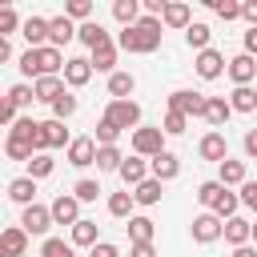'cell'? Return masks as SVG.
<instances>
[{
  "mask_svg": "<svg viewBox=\"0 0 257 257\" xmlns=\"http://www.w3.org/2000/svg\"><path fill=\"white\" fill-rule=\"evenodd\" d=\"M116 48H124V52H157L161 48V20L157 16H141L133 28H120Z\"/></svg>",
  "mask_w": 257,
  "mask_h": 257,
  "instance_id": "1",
  "label": "cell"
},
{
  "mask_svg": "<svg viewBox=\"0 0 257 257\" xmlns=\"http://www.w3.org/2000/svg\"><path fill=\"white\" fill-rule=\"evenodd\" d=\"M197 201L209 209V213H217L221 221H229V217H237V205H241V193H233V189H225L221 181H205V185H197Z\"/></svg>",
  "mask_w": 257,
  "mask_h": 257,
  "instance_id": "2",
  "label": "cell"
},
{
  "mask_svg": "<svg viewBox=\"0 0 257 257\" xmlns=\"http://www.w3.org/2000/svg\"><path fill=\"white\" fill-rule=\"evenodd\" d=\"M64 56H60V48H52V44H44V48H28L24 56H20V72L24 76H60L64 72Z\"/></svg>",
  "mask_w": 257,
  "mask_h": 257,
  "instance_id": "3",
  "label": "cell"
},
{
  "mask_svg": "<svg viewBox=\"0 0 257 257\" xmlns=\"http://www.w3.org/2000/svg\"><path fill=\"white\" fill-rule=\"evenodd\" d=\"M104 116L116 124V128H141V104L137 100H108V108H104Z\"/></svg>",
  "mask_w": 257,
  "mask_h": 257,
  "instance_id": "4",
  "label": "cell"
},
{
  "mask_svg": "<svg viewBox=\"0 0 257 257\" xmlns=\"http://www.w3.org/2000/svg\"><path fill=\"white\" fill-rule=\"evenodd\" d=\"M205 104H209V96H201V92H193V88H177V92H169V108H173V112L205 116Z\"/></svg>",
  "mask_w": 257,
  "mask_h": 257,
  "instance_id": "5",
  "label": "cell"
},
{
  "mask_svg": "<svg viewBox=\"0 0 257 257\" xmlns=\"http://www.w3.org/2000/svg\"><path fill=\"white\" fill-rule=\"evenodd\" d=\"M133 153L137 157H161L165 153V128H137L133 133Z\"/></svg>",
  "mask_w": 257,
  "mask_h": 257,
  "instance_id": "6",
  "label": "cell"
},
{
  "mask_svg": "<svg viewBox=\"0 0 257 257\" xmlns=\"http://www.w3.org/2000/svg\"><path fill=\"white\" fill-rule=\"evenodd\" d=\"M217 237H225V225H221V217H217V213H201V217H193V241L213 245Z\"/></svg>",
  "mask_w": 257,
  "mask_h": 257,
  "instance_id": "7",
  "label": "cell"
},
{
  "mask_svg": "<svg viewBox=\"0 0 257 257\" xmlns=\"http://www.w3.org/2000/svg\"><path fill=\"white\" fill-rule=\"evenodd\" d=\"M96 153H100V145H96L92 137H72V145H68V165H76V169L96 165Z\"/></svg>",
  "mask_w": 257,
  "mask_h": 257,
  "instance_id": "8",
  "label": "cell"
},
{
  "mask_svg": "<svg viewBox=\"0 0 257 257\" xmlns=\"http://www.w3.org/2000/svg\"><path fill=\"white\" fill-rule=\"evenodd\" d=\"M56 221H52V209H44V205H28L24 209V217H20V229L32 237V233H48Z\"/></svg>",
  "mask_w": 257,
  "mask_h": 257,
  "instance_id": "9",
  "label": "cell"
},
{
  "mask_svg": "<svg viewBox=\"0 0 257 257\" xmlns=\"http://www.w3.org/2000/svg\"><path fill=\"white\" fill-rule=\"evenodd\" d=\"M225 68H229V60H225L217 48H205V52H197V76H201V80H217Z\"/></svg>",
  "mask_w": 257,
  "mask_h": 257,
  "instance_id": "10",
  "label": "cell"
},
{
  "mask_svg": "<svg viewBox=\"0 0 257 257\" xmlns=\"http://www.w3.org/2000/svg\"><path fill=\"white\" fill-rule=\"evenodd\" d=\"M92 72H96V68H92L88 56H72V60L64 64V84H68V88H84V84L92 80Z\"/></svg>",
  "mask_w": 257,
  "mask_h": 257,
  "instance_id": "11",
  "label": "cell"
},
{
  "mask_svg": "<svg viewBox=\"0 0 257 257\" xmlns=\"http://www.w3.org/2000/svg\"><path fill=\"white\" fill-rule=\"evenodd\" d=\"M197 153H201V161H229V141H225V133H205L201 137V145H197Z\"/></svg>",
  "mask_w": 257,
  "mask_h": 257,
  "instance_id": "12",
  "label": "cell"
},
{
  "mask_svg": "<svg viewBox=\"0 0 257 257\" xmlns=\"http://www.w3.org/2000/svg\"><path fill=\"white\" fill-rule=\"evenodd\" d=\"M48 209H52V221H56V225H76V221H80V201H76L72 193H60Z\"/></svg>",
  "mask_w": 257,
  "mask_h": 257,
  "instance_id": "13",
  "label": "cell"
},
{
  "mask_svg": "<svg viewBox=\"0 0 257 257\" xmlns=\"http://www.w3.org/2000/svg\"><path fill=\"white\" fill-rule=\"evenodd\" d=\"M229 76H233V84H237V88H245V84L257 76V56H249V52L233 56V60H229Z\"/></svg>",
  "mask_w": 257,
  "mask_h": 257,
  "instance_id": "14",
  "label": "cell"
},
{
  "mask_svg": "<svg viewBox=\"0 0 257 257\" xmlns=\"http://www.w3.org/2000/svg\"><path fill=\"white\" fill-rule=\"evenodd\" d=\"M24 249H28V233L20 225L0 233V257H24Z\"/></svg>",
  "mask_w": 257,
  "mask_h": 257,
  "instance_id": "15",
  "label": "cell"
},
{
  "mask_svg": "<svg viewBox=\"0 0 257 257\" xmlns=\"http://www.w3.org/2000/svg\"><path fill=\"white\" fill-rule=\"evenodd\" d=\"M225 241H229L233 249L249 245V241H253V221H245V217H229V221H225Z\"/></svg>",
  "mask_w": 257,
  "mask_h": 257,
  "instance_id": "16",
  "label": "cell"
},
{
  "mask_svg": "<svg viewBox=\"0 0 257 257\" xmlns=\"http://www.w3.org/2000/svg\"><path fill=\"white\" fill-rule=\"evenodd\" d=\"M20 36L28 40V48H44L48 44V20L44 16H28L24 28H20Z\"/></svg>",
  "mask_w": 257,
  "mask_h": 257,
  "instance_id": "17",
  "label": "cell"
},
{
  "mask_svg": "<svg viewBox=\"0 0 257 257\" xmlns=\"http://www.w3.org/2000/svg\"><path fill=\"white\" fill-rule=\"evenodd\" d=\"M149 173H153V169H149V165H145V157H137V153H133V157H124V165H120V181H124V185H133V189H137L141 181H149Z\"/></svg>",
  "mask_w": 257,
  "mask_h": 257,
  "instance_id": "18",
  "label": "cell"
},
{
  "mask_svg": "<svg viewBox=\"0 0 257 257\" xmlns=\"http://www.w3.org/2000/svg\"><path fill=\"white\" fill-rule=\"evenodd\" d=\"M76 40H80L88 52H92V48H100V44H112V40H108V32L100 28V20H88V24H80V28H76Z\"/></svg>",
  "mask_w": 257,
  "mask_h": 257,
  "instance_id": "19",
  "label": "cell"
},
{
  "mask_svg": "<svg viewBox=\"0 0 257 257\" xmlns=\"http://www.w3.org/2000/svg\"><path fill=\"white\" fill-rule=\"evenodd\" d=\"M32 88H36V100H44V104H52V100H60L68 92L64 88V76H40Z\"/></svg>",
  "mask_w": 257,
  "mask_h": 257,
  "instance_id": "20",
  "label": "cell"
},
{
  "mask_svg": "<svg viewBox=\"0 0 257 257\" xmlns=\"http://www.w3.org/2000/svg\"><path fill=\"white\" fill-rule=\"evenodd\" d=\"M149 169H153V177H157V181L165 185V181H173V177L181 173V161H177V157H173V153L165 149L161 157H153V161H149Z\"/></svg>",
  "mask_w": 257,
  "mask_h": 257,
  "instance_id": "21",
  "label": "cell"
},
{
  "mask_svg": "<svg viewBox=\"0 0 257 257\" xmlns=\"http://www.w3.org/2000/svg\"><path fill=\"white\" fill-rule=\"evenodd\" d=\"M72 36H76V28H72V20H68V16H52V20H48V44H52V48L68 44Z\"/></svg>",
  "mask_w": 257,
  "mask_h": 257,
  "instance_id": "22",
  "label": "cell"
},
{
  "mask_svg": "<svg viewBox=\"0 0 257 257\" xmlns=\"http://www.w3.org/2000/svg\"><path fill=\"white\" fill-rule=\"evenodd\" d=\"M8 197H12L16 205H24V209L36 205V201H32V197H36V181H32V177H16V181H8Z\"/></svg>",
  "mask_w": 257,
  "mask_h": 257,
  "instance_id": "23",
  "label": "cell"
},
{
  "mask_svg": "<svg viewBox=\"0 0 257 257\" xmlns=\"http://www.w3.org/2000/svg\"><path fill=\"white\" fill-rule=\"evenodd\" d=\"M229 116H233V104H229L225 96H209V104H205V120H209L213 128H221Z\"/></svg>",
  "mask_w": 257,
  "mask_h": 257,
  "instance_id": "24",
  "label": "cell"
},
{
  "mask_svg": "<svg viewBox=\"0 0 257 257\" xmlns=\"http://www.w3.org/2000/svg\"><path fill=\"white\" fill-rule=\"evenodd\" d=\"M217 181H221L225 189L245 185V161H221V165H217Z\"/></svg>",
  "mask_w": 257,
  "mask_h": 257,
  "instance_id": "25",
  "label": "cell"
},
{
  "mask_svg": "<svg viewBox=\"0 0 257 257\" xmlns=\"http://www.w3.org/2000/svg\"><path fill=\"white\" fill-rule=\"evenodd\" d=\"M88 60H92L96 72H108V76H112V72H116V44H100V48H92Z\"/></svg>",
  "mask_w": 257,
  "mask_h": 257,
  "instance_id": "26",
  "label": "cell"
},
{
  "mask_svg": "<svg viewBox=\"0 0 257 257\" xmlns=\"http://www.w3.org/2000/svg\"><path fill=\"white\" fill-rule=\"evenodd\" d=\"M133 88H137L133 72H112V76H108V96H112V100H128Z\"/></svg>",
  "mask_w": 257,
  "mask_h": 257,
  "instance_id": "27",
  "label": "cell"
},
{
  "mask_svg": "<svg viewBox=\"0 0 257 257\" xmlns=\"http://www.w3.org/2000/svg\"><path fill=\"white\" fill-rule=\"evenodd\" d=\"M64 145H72L64 120H44V149H64Z\"/></svg>",
  "mask_w": 257,
  "mask_h": 257,
  "instance_id": "28",
  "label": "cell"
},
{
  "mask_svg": "<svg viewBox=\"0 0 257 257\" xmlns=\"http://www.w3.org/2000/svg\"><path fill=\"white\" fill-rule=\"evenodd\" d=\"M161 24H165V28H189V24H193L189 4H169V8H165V16H161Z\"/></svg>",
  "mask_w": 257,
  "mask_h": 257,
  "instance_id": "29",
  "label": "cell"
},
{
  "mask_svg": "<svg viewBox=\"0 0 257 257\" xmlns=\"http://www.w3.org/2000/svg\"><path fill=\"white\" fill-rule=\"evenodd\" d=\"M128 237H133V245H153V221L149 217H128Z\"/></svg>",
  "mask_w": 257,
  "mask_h": 257,
  "instance_id": "30",
  "label": "cell"
},
{
  "mask_svg": "<svg viewBox=\"0 0 257 257\" xmlns=\"http://www.w3.org/2000/svg\"><path fill=\"white\" fill-rule=\"evenodd\" d=\"M72 245H84V249L100 245V241H96V221H84V217H80V221L72 225Z\"/></svg>",
  "mask_w": 257,
  "mask_h": 257,
  "instance_id": "31",
  "label": "cell"
},
{
  "mask_svg": "<svg viewBox=\"0 0 257 257\" xmlns=\"http://www.w3.org/2000/svg\"><path fill=\"white\" fill-rule=\"evenodd\" d=\"M209 36H213V32H209V24H201V20H193V24L185 28L189 48H197V52H205V48H209Z\"/></svg>",
  "mask_w": 257,
  "mask_h": 257,
  "instance_id": "32",
  "label": "cell"
},
{
  "mask_svg": "<svg viewBox=\"0 0 257 257\" xmlns=\"http://www.w3.org/2000/svg\"><path fill=\"white\" fill-rule=\"evenodd\" d=\"M229 104H233V112H253L257 108V92L245 84V88H233L229 92Z\"/></svg>",
  "mask_w": 257,
  "mask_h": 257,
  "instance_id": "33",
  "label": "cell"
},
{
  "mask_svg": "<svg viewBox=\"0 0 257 257\" xmlns=\"http://www.w3.org/2000/svg\"><path fill=\"white\" fill-rule=\"evenodd\" d=\"M120 165H124V157H120L116 145H108V149L96 153V169H100V173H120Z\"/></svg>",
  "mask_w": 257,
  "mask_h": 257,
  "instance_id": "34",
  "label": "cell"
},
{
  "mask_svg": "<svg viewBox=\"0 0 257 257\" xmlns=\"http://www.w3.org/2000/svg\"><path fill=\"white\" fill-rule=\"evenodd\" d=\"M133 197H137V205H157V201H161V181H157V177L141 181V185L133 189Z\"/></svg>",
  "mask_w": 257,
  "mask_h": 257,
  "instance_id": "35",
  "label": "cell"
},
{
  "mask_svg": "<svg viewBox=\"0 0 257 257\" xmlns=\"http://www.w3.org/2000/svg\"><path fill=\"white\" fill-rule=\"evenodd\" d=\"M137 12H141V4H137V0H116V4H112V16H116L124 28H133V24L141 20Z\"/></svg>",
  "mask_w": 257,
  "mask_h": 257,
  "instance_id": "36",
  "label": "cell"
},
{
  "mask_svg": "<svg viewBox=\"0 0 257 257\" xmlns=\"http://www.w3.org/2000/svg\"><path fill=\"white\" fill-rule=\"evenodd\" d=\"M133 205H137V197H133L128 189L108 197V213H112V217H133Z\"/></svg>",
  "mask_w": 257,
  "mask_h": 257,
  "instance_id": "37",
  "label": "cell"
},
{
  "mask_svg": "<svg viewBox=\"0 0 257 257\" xmlns=\"http://www.w3.org/2000/svg\"><path fill=\"white\" fill-rule=\"evenodd\" d=\"M116 137H120V128H116L108 116H100V120H96V137H92V141H96L100 149H108V145H116Z\"/></svg>",
  "mask_w": 257,
  "mask_h": 257,
  "instance_id": "38",
  "label": "cell"
},
{
  "mask_svg": "<svg viewBox=\"0 0 257 257\" xmlns=\"http://www.w3.org/2000/svg\"><path fill=\"white\" fill-rule=\"evenodd\" d=\"M4 153H8L12 161H32V157H36V149H32L28 141H20V137H8V141H4Z\"/></svg>",
  "mask_w": 257,
  "mask_h": 257,
  "instance_id": "39",
  "label": "cell"
},
{
  "mask_svg": "<svg viewBox=\"0 0 257 257\" xmlns=\"http://www.w3.org/2000/svg\"><path fill=\"white\" fill-rule=\"evenodd\" d=\"M4 100H12V104H16V108H28V104H32V100H36V88H32V84H12V88H8V96H4Z\"/></svg>",
  "mask_w": 257,
  "mask_h": 257,
  "instance_id": "40",
  "label": "cell"
},
{
  "mask_svg": "<svg viewBox=\"0 0 257 257\" xmlns=\"http://www.w3.org/2000/svg\"><path fill=\"white\" fill-rule=\"evenodd\" d=\"M161 128H165V137H181V133L189 128V116H185V112H173V108H169V112H165V120H161Z\"/></svg>",
  "mask_w": 257,
  "mask_h": 257,
  "instance_id": "41",
  "label": "cell"
},
{
  "mask_svg": "<svg viewBox=\"0 0 257 257\" xmlns=\"http://www.w3.org/2000/svg\"><path fill=\"white\" fill-rule=\"evenodd\" d=\"M52 169H56V161H52L48 153H36V157L28 161V177H32V181H40V177H48Z\"/></svg>",
  "mask_w": 257,
  "mask_h": 257,
  "instance_id": "42",
  "label": "cell"
},
{
  "mask_svg": "<svg viewBox=\"0 0 257 257\" xmlns=\"http://www.w3.org/2000/svg\"><path fill=\"white\" fill-rule=\"evenodd\" d=\"M48 108H52V120H68V116L76 112V96H72V92H64V96H60V100H52Z\"/></svg>",
  "mask_w": 257,
  "mask_h": 257,
  "instance_id": "43",
  "label": "cell"
},
{
  "mask_svg": "<svg viewBox=\"0 0 257 257\" xmlns=\"http://www.w3.org/2000/svg\"><path fill=\"white\" fill-rule=\"evenodd\" d=\"M40 257H76V253H72V245H68V241H60V237H48V241L40 245Z\"/></svg>",
  "mask_w": 257,
  "mask_h": 257,
  "instance_id": "44",
  "label": "cell"
},
{
  "mask_svg": "<svg viewBox=\"0 0 257 257\" xmlns=\"http://www.w3.org/2000/svg\"><path fill=\"white\" fill-rule=\"evenodd\" d=\"M64 16H68V20H84V24H88L92 4H88V0H68V4H64Z\"/></svg>",
  "mask_w": 257,
  "mask_h": 257,
  "instance_id": "45",
  "label": "cell"
},
{
  "mask_svg": "<svg viewBox=\"0 0 257 257\" xmlns=\"http://www.w3.org/2000/svg\"><path fill=\"white\" fill-rule=\"evenodd\" d=\"M72 197H76V201H96V197H100V185L84 177V181H76V189H72Z\"/></svg>",
  "mask_w": 257,
  "mask_h": 257,
  "instance_id": "46",
  "label": "cell"
},
{
  "mask_svg": "<svg viewBox=\"0 0 257 257\" xmlns=\"http://www.w3.org/2000/svg\"><path fill=\"white\" fill-rule=\"evenodd\" d=\"M213 12H217L221 20H237V16H241V4H237V0H213Z\"/></svg>",
  "mask_w": 257,
  "mask_h": 257,
  "instance_id": "47",
  "label": "cell"
},
{
  "mask_svg": "<svg viewBox=\"0 0 257 257\" xmlns=\"http://www.w3.org/2000/svg\"><path fill=\"white\" fill-rule=\"evenodd\" d=\"M16 24H20V16H16V8H0V36H4V40H8V32H12ZM20 28H24V24H20Z\"/></svg>",
  "mask_w": 257,
  "mask_h": 257,
  "instance_id": "48",
  "label": "cell"
},
{
  "mask_svg": "<svg viewBox=\"0 0 257 257\" xmlns=\"http://www.w3.org/2000/svg\"><path fill=\"white\" fill-rule=\"evenodd\" d=\"M241 205H249V209L257 213V181H245V185H241Z\"/></svg>",
  "mask_w": 257,
  "mask_h": 257,
  "instance_id": "49",
  "label": "cell"
},
{
  "mask_svg": "<svg viewBox=\"0 0 257 257\" xmlns=\"http://www.w3.org/2000/svg\"><path fill=\"white\" fill-rule=\"evenodd\" d=\"M88 257H120V249H116V245H108V241H100V245H92V249H88Z\"/></svg>",
  "mask_w": 257,
  "mask_h": 257,
  "instance_id": "50",
  "label": "cell"
},
{
  "mask_svg": "<svg viewBox=\"0 0 257 257\" xmlns=\"http://www.w3.org/2000/svg\"><path fill=\"white\" fill-rule=\"evenodd\" d=\"M0 120H4L8 128L16 124V104H12V100H4V104H0Z\"/></svg>",
  "mask_w": 257,
  "mask_h": 257,
  "instance_id": "51",
  "label": "cell"
},
{
  "mask_svg": "<svg viewBox=\"0 0 257 257\" xmlns=\"http://www.w3.org/2000/svg\"><path fill=\"white\" fill-rule=\"evenodd\" d=\"M241 16L249 20V28H257V0H245L241 4Z\"/></svg>",
  "mask_w": 257,
  "mask_h": 257,
  "instance_id": "52",
  "label": "cell"
},
{
  "mask_svg": "<svg viewBox=\"0 0 257 257\" xmlns=\"http://www.w3.org/2000/svg\"><path fill=\"white\" fill-rule=\"evenodd\" d=\"M128 257H157V249H153V245H133Z\"/></svg>",
  "mask_w": 257,
  "mask_h": 257,
  "instance_id": "53",
  "label": "cell"
},
{
  "mask_svg": "<svg viewBox=\"0 0 257 257\" xmlns=\"http://www.w3.org/2000/svg\"><path fill=\"white\" fill-rule=\"evenodd\" d=\"M245 52H249V56H257V28H249V32H245Z\"/></svg>",
  "mask_w": 257,
  "mask_h": 257,
  "instance_id": "54",
  "label": "cell"
},
{
  "mask_svg": "<svg viewBox=\"0 0 257 257\" xmlns=\"http://www.w3.org/2000/svg\"><path fill=\"white\" fill-rule=\"evenodd\" d=\"M245 153H249V157H257V128H249V133H245Z\"/></svg>",
  "mask_w": 257,
  "mask_h": 257,
  "instance_id": "55",
  "label": "cell"
},
{
  "mask_svg": "<svg viewBox=\"0 0 257 257\" xmlns=\"http://www.w3.org/2000/svg\"><path fill=\"white\" fill-rule=\"evenodd\" d=\"M233 257H257V249L253 245H241V249H233Z\"/></svg>",
  "mask_w": 257,
  "mask_h": 257,
  "instance_id": "56",
  "label": "cell"
},
{
  "mask_svg": "<svg viewBox=\"0 0 257 257\" xmlns=\"http://www.w3.org/2000/svg\"><path fill=\"white\" fill-rule=\"evenodd\" d=\"M253 241H257V221H253Z\"/></svg>",
  "mask_w": 257,
  "mask_h": 257,
  "instance_id": "57",
  "label": "cell"
}]
</instances>
